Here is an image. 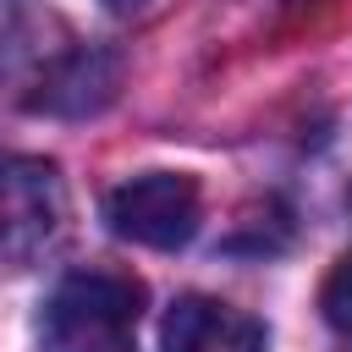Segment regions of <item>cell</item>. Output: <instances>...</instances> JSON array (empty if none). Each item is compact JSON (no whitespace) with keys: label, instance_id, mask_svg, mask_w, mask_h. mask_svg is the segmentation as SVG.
<instances>
[{"label":"cell","instance_id":"5b68a950","mask_svg":"<svg viewBox=\"0 0 352 352\" xmlns=\"http://www.w3.org/2000/svg\"><path fill=\"white\" fill-rule=\"evenodd\" d=\"M110 11H138V6H148V0H104Z\"/></svg>","mask_w":352,"mask_h":352},{"label":"cell","instance_id":"3957f363","mask_svg":"<svg viewBox=\"0 0 352 352\" xmlns=\"http://www.w3.org/2000/svg\"><path fill=\"white\" fill-rule=\"evenodd\" d=\"M165 352H264V324L214 297H176L160 330Z\"/></svg>","mask_w":352,"mask_h":352},{"label":"cell","instance_id":"277c9868","mask_svg":"<svg viewBox=\"0 0 352 352\" xmlns=\"http://www.w3.org/2000/svg\"><path fill=\"white\" fill-rule=\"evenodd\" d=\"M324 319L341 330V336H352V253L330 270V280H324Z\"/></svg>","mask_w":352,"mask_h":352},{"label":"cell","instance_id":"8992f818","mask_svg":"<svg viewBox=\"0 0 352 352\" xmlns=\"http://www.w3.org/2000/svg\"><path fill=\"white\" fill-rule=\"evenodd\" d=\"M346 198H352V192H346Z\"/></svg>","mask_w":352,"mask_h":352},{"label":"cell","instance_id":"7a4b0ae2","mask_svg":"<svg viewBox=\"0 0 352 352\" xmlns=\"http://www.w3.org/2000/svg\"><path fill=\"white\" fill-rule=\"evenodd\" d=\"M198 209L204 198L187 170H143L104 198L110 231L138 248H182L198 231Z\"/></svg>","mask_w":352,"mask_h":352},{"label":"cell","instance_id":"6da1fadb","mask_svg":"<svg viewBox=\"0 0 352 352\" xmlns=\"http://www.w3.org/2000/svg\"><path fill=\"white\" fill-rule=\"evenodd\" d=\"M143 314V286L132 275L82 270L60 280V292L44 308V341L50 352H138L132 324Z\"/></svg>","mask_w":352,"mask_h":352}]
</instances>
